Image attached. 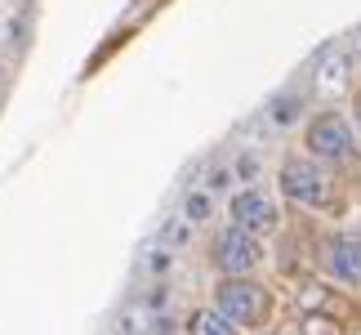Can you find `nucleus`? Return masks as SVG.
Masks as SVG:
<instances>
[{
  "label": "nucleus",
  "instance_id": "obj_1",
  "mask_svg": "<svg viewBox=\"0 0 361 335\" xmlns=\"http://www.w3.org/2000/svg\"><path fill=\"white\" fill-rule=\"evenodd\" d=\"M276 192L281 201L299 206V211H330L335 206V184H330V170L308 152H295V157L281 161L276 170Z\"/></svg>",
  "mask_w": 361,
  "mask_h": 335
},
{
  "label": "nucleus",
  "instance_id": "obj_2",
  "mask_svg": "<svg viewBox=\"0 0 361 335\" xmlns=\"http://www.w3.org/2000/svg\"><path fill=\"white\" fill-rule=\"evenodd\" d=\"M308 157H317L330 170H357L361 165V143H357V125L343 112H317L303 134Z\"/></svg>",
  "mask_w": 361,
  "mask_h": 335
},
{
  "label": "nucleus",
  "instance_id": "obj_3",
  "mask_svg": "<svg viewBox=\"0 0 361 335\" xmlns=\"http://www.w3.org/2000/svg\"><path fill=\"white\" fill-rule=\"evenodd\" d=\"M214 309L228 313L241 331H263L276 313V295L255 277H224L219 282V295H214Z\"/></svg>",
  "mask_w": 361,
  "mask_h": 335
},
{
  "label": "nucleus",
  "instance_id": "obj_4",
  "mask_svg": "<svg viewBox=\"0 0 361 335\" xmlns=\"http://www.w3.org/2000/svg\"><path fill=\"white\" fill-rule=\"evenodd\" d=\"M259 264H263V246H259L255 233L228 223V228L214 237V269L224 277H255Z\"/></svg>",
  "mask_w": 361,
  "mask_h": 335
},
{
  "label": "nucleus",
  "instance_id": "obj_5",
  "mask_svg": "<svg viewBox=\"0 0 361 335\" xmlns=\"http://www.w3.org/2000/svg\"><path fill=\"white\" fill-rule=\"evenodd\" d=\"M232 223L255 237H268L281 228V197H272L268 188H245L232 197Z\"/></svg>",
  "mask_w": 361,
  "mask_h": 335
},
{
  "label": "nucleus",
  "instance_id": "obj_6",
  "mask_svg": "<svg viewBox=\"0 0 361 335\" xmlns=\"http://www.w3.org/2000/svg\"><path fill=\"white\" fill-rule=\"evenodd\" d=\"M322 269L335 286L361 290V233H335L322 250Z\"/></svg>",
  "mask_w": 361,
  "mask_h": 335
},
{
  "label": "nucleus",
  "instance_id": "obj_7",
  "mask_svg": "<svg viewBox=\"0 0 361 335\" xmlns=\"http://www.w3.org/2000/svg\"><path fill=\"white\" fill-rule=\"evenodd\" d=\"M188 335H245V331L232 322L228 313H219V309H201V313H192V317H188Z\"/></svg>",
  "mask_w": 361,
  "mask_h": 335
},
{
  "label": "nucleus",
  "instance_id": "obj_8",
  "mask_svg": "<svg viewBox=\"0 0 361 335\" xmlns=\"http://www.w3.org/2000/svg\"><path fill=\"white\" fill-rule=\"evenodd\" d=\"M303 107H308V94H276L272 107H268V117H272L276 125H295Z\"/></svg>",
  "mask_w": 361,
  "mask_h": 335
},
{
  "label": "nucleus",
  "instance_id": "obj_9",
  "mask_svg": "<svg viewBox=\"0 0 361 335\" xmlns=\"http://www.w3.org/2000/svg\"><path fill=\"white\" fill-rule=\"evenodd\" d=\"M299 335H343V322L322 317V313H303L299 317Z\"/></svg>",
  "mask_w": 361,
  "mask_h": 335
},
{
  "label": "nucleus",
  "instance_id": "obj_10",
  "mask_svg": "<svg viewBox=\"0 0 361 335\" xmlns=\"http://www.w3.org/2000/svg\"><path fill=\"white\" fill-rule=\"evenodd\" d=\"M210 211H214V201L205 197V192H188V201H183V219L188 223H205Z\"/></svg>",
  "mask_w": 361,
  "mask_h": 335
},
{
  "label": "nucleus",
  "instance_id": "obj_11",
  "mask_svg": "<svg viewBox=\"0 0 361 335\" xmlns=\"http://www.w3.org/2000/svg\"><path fill=\"white\" fill-rule=\"evenodd\" d=\"M322 59H326V63H348V59H343V49H326ZM317 76H322V86H330V90L339 86V72H326V67H317Z\"/></svg>",
  "mask_w": 361,
  "mask_h": 335
},
{
  "label": "nucleus",
  "instance_id": "obj_12",
  "mask_svg": "<svg viewBox=\"0 0 361 335\" xmlns=\"http://www.w3.org/2000/svg\"><path fill=\"white\" fill-rule=\"evenodd\" d=\"M232 179H237V170H228V165H219V170H210V188H214V192H224V188L232 184Z\"/></svg>",
  "mask_w": 361,
  "mask_h": 335
},
{
  "label": "nucleus",
  "instance_id": "obj_13",
  "mask_svg": "<svg viewBox=\"0 0 361 335\" xmlns=\"http://www.w3.org/2000/svg\"><path fill=\"white\" fill-rule=\"evenodd\" d=\"M147 269H152V273H165V269H170V250H152Z\"/></svg>",
  "mask_w": 361,
  "mask_h": 335
},
{
  "label": "nucleus",
  "instance_id": "obj_14",
  "mask_svg": "<svg viewBox=\"0 0 361 335\" xmlns=\"http://www.w3.org/2000/svg\"><path fill=\"white\" fill-rule=\"evenodd\" d=\"M353 117H357L353 125H357V130H361V90H357V99H353Z\"/></svg>",
  "mask_w": 361,
  "mask_h": 335
}]
</instances>
